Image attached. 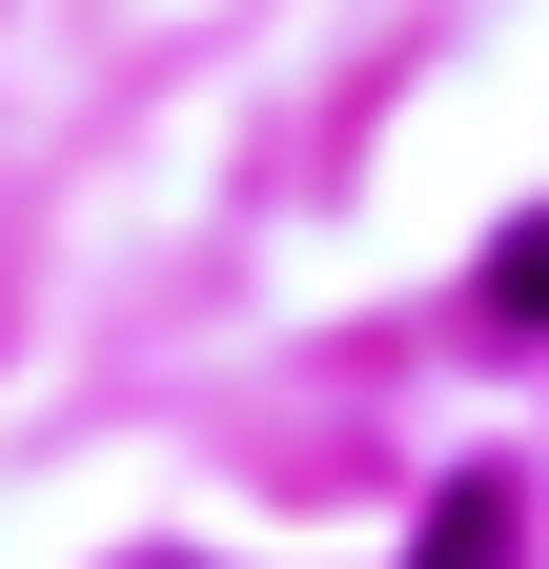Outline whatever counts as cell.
Segmentation results:
<instances>
[{
  "mask_svg": "<svg viewBox=\"0 0 549 569\" xmlns=\"http://www.w3.org/2000/svg\"><path fill=\"white\" fill-rule=\"evenodd\" d=\"M407 569H509V468H468L448 509H428V549H407Z\"/></svg>",
  "mask_w": 549,
  "mask_h": 569,
  "instance_id": "6da1fadb",
  "label": "cell"
},
{
  "mask_svg": "<svg viewBox=\"0 0 549 569\" xmlns=\"http://www.w3.org/2000/svg\"><path fill=\"white\" fill-rule=\"evenodd\" d=\"M489 326H549V203H529V244L489 264Z\"/></svg>",
  "mask_w": 549,
  "mask_h": 569,
  "instance_id": "7a4b0ae2",
  "label": "cell"
}]
</instances>
